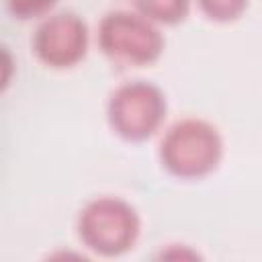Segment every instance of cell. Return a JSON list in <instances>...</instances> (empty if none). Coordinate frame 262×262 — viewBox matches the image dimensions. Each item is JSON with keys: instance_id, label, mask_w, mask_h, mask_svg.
Instances as JSON below:
<instances>
[{"instance_id": "obj_1", "label": "cell", "mask_w": 262, "mask_h": 262, "mask_svg": "<svg viewBox=\"0 0 262 262\" xmlns=\"http://www.w3.org/2000/svg\"><path fill=\"white\" fill-rule=\"evenodd\" d=\"M223 158V139L217 127L199 117L176 121L162 137L160 160L178 178H203Z\"/></svg>"}, {"instance_id": "obj_2", "label": "cell", "mask_w": 262, "mask_h": 262, "mask_svg": "<svg viewBox=\"0 0 262 262\" xmlns=\"http://www.w3.org/2000/svg\"><path fill=\"white\" fill-rule=\"evenodd\" d=\"M141 221L131 203L119 196H96L78 215L80 242L100 256H121L139 237Z\"/></svg>"}, {"instance_id": "obj_3", "label": "cell", "mask_w": 262, "mask_h": 262, "mask_svg": "<svg viewBox=\"0 0 262 262\" xmlns=\"http://www.w3.org/2000/svg\"><path fill=\"white\" fill-rule=\"evenodd\" d=\"M158 25L137 10H111L98 25V47L115 66H149L164 51Z\"/></svg>"}, {"instance_id": "obj_4", "label": "cell", "mask_w": 262, "mask_h": 262, "mask_svg": "<svg viewBox=\"0 0 262 262\" xmlns=\"http://www.w3.org/2000/svg\"><path fill=\"white\" fill-rule=\"evenodd\" d=\"M166 111L168 102L160 86L145 80H133L113 90L106 104V119L119 137L143 141L162 127Z\"/></svg>"}, {"instance_id": "obj_5", "label": "cell", "mask_w": 262, "mask_h": 262, "mask_svg": "<svg viewBox=\"0 0 262 262\" xmlns=\"http://www.w3.org/2000/svg\"><path fill=\"white\" fill-rule=\"evenodd\" d=\"M88 41V27L78 14L57 12L39 23L33 35V51L47 68L63 70L84 59Z\"/></svg>"}, {"instance_id": "obj_6", "label": "cell", "mask_w": 262, "mask_h": 262, "mask_svg": "<svg viewBox=\"0 0 262 262\" xmlns=\"http://www.w3.org/2000/svg\"><path fill=\"white\" fill-rule=\"evenodd\" d=\"M131 4L156 25H176L190 10V0H131Z\"/></svg>"}, {"instance_id": "obj_7", "label": "cell", "mask_w": 262, "mask_h": 262, "mask_svg": "<svg viewBox=\"0 0 262 262\" xmlns=\"http://www.w3.org/2000/svg\"><path fill=\"white\" fill-rule=\"evenodd\" d=\"M201 10L217 23H231L244 14L248 0H196Z\"/></svg>"}, {"instance_id": "obj_8", "label": "cell", "mask_w": 262, "mask_h": 262, "mask_svg": "<svg viewBox=\"0 0 262 262\" xmlns=\"http://www.w3.org/2000/svg\"><path fill=\"white\" fill-rule=\"evenodd\" d=\"M55 4H57V0H6L8 12L20 20L45 16Z\"/></svg>"}]
</instances>
